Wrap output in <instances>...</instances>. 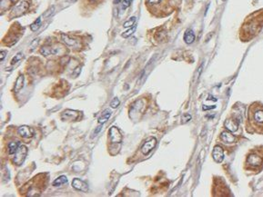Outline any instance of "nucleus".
Instances as JSON below:
<instances>
[{"mask_svg":"<svg viewBox=\"0 0 263 197\" xmlns=\"http://www.w3.org/2000/svg\"><path fill=\"white\" fill-rule=\"evenodd\" d=\"M41 22H42V19H41V17H38V18H37V19L35 20V22H34L33 24H31V26H30V29H31L33 32H36V31H37V30L39 29L40 26H41Z\"/></svg>","mask_w":263,"mask_h":197,"instance_id":"412c9836","label":"nucleus"},{"mask_svg":"<svg viewBox=\"0 0 263 197\" xmlns=\"http://www.w3.org/2000/svg\"><path fill=\"white\" fill-rule=\"evenodd\" d=\"M20 146L19 141H12L8 143V154H15L18 147Z\"/></svg>","mask_w":263,"mask_h":197,"instance_id":"f3484780","label":"nucleus"},{"mask_svg":"<svg viewBox=\"0 0 263 197\" xmlns=\"http://www.w3.org/2000/svg\"><path fill=\"white\" fill-rule=\"evenodd\" d=\"M72 186L74 189L80 191V192H84V193H87L88 192V185L83 182L82 180L78 179V178H75L72 181Z\"/></svg>","mask_w":263,"mask_h":197,"instance_id":"1a4fd4ad","label":"nucleus"},{"mask_svg":"<svg viewBox=\"0 0 263 197\" xmlns=\"http://www.w3.org/2000/svg\"><path fill=\"white\" fill-rule=\"evenodd\" d=\"M239 123L240 121L234 117V116H229V118L226 119L225 123H224V126L230 132H236L239 128Z\"/></svg>","mask_w":263,"mask_h":197,"instance_id":"6e6552de","label":"nucleus"},{"mask_svg":"<svg viewBox=\"0 0 263 197\" xmlns=\"http://www.w3.org/2000/svg\"><path fill=\"white\" fill-rule=\"evenodd\" d=\"M65 184H67V178L65 175H61V176L58 177L53 182V185L54 186H59V185H65Z\"/></svg>","mask_w":263,"mask_h":197,"instance_id":"aec40b11","label":"nucleus"},{"mask_svg":"<svg viewBox=\"0 0 263 197\" xmlns=\"http://www.w3.org/2000/svg\"><path fill=\"white\" fill-rule=\"evenodd\" d=\"M27 154V146L26 145H20L18 147V149L16 150V152L15 153V156L13 157V163L17 166L22 165V164L26 160Z\"/></svg>","mask_w":263,"mask_h":197,"instance_id":"39448f33","label":"nucleus"},{"mask_svg":"<svg viewBox=\"0 0 263 197\" xmlns=\"http://www.w3.org/2000/svg\"><path fill=\"white\" fill-rule=\"evenodd\" d=\"M263 167V146L252 149L247 155L244 168L250 171L259 172Z\"/></svg>","mask_w":263,"mask_h":197,"instance_id":"7ed1b4c3","label":"nucleus"},{"mask_svg":"<svg viewBox=\"0 0 263 197\" xmlns=\"http://www.w3.org/2000/svg\"><path fill=\"white\" fill-rule=\"evenodd\" d=\"M222 1H226V0H222Z\"/></svg>","mask_w":263,"mask_h":197,"instance_id":"473e14b6","label":"nucleus"},{"mask_svg":"<svg viewBox=\"0 0 263 197\" xmlns=\"http://www.w3.org/2000/svg\"><path fill=\"white\" fill-rule=\"evenodd\" d=\"M24 83H25V76L23 74H20L16 78V84L14 85V92H16V93L19 92L24 87Z\"/></svg>","mask_w":263,"mask_h":197,"instance_id":"2eb2a0df","label":"nucleus"},{"mask_svg":"<svg viewBox=\"0 0 263 197\" xmlns=\"http://www.w3.org/2000/svg\"><path fill=\"white\" fill-rule=\"evenodd\" d=\"M29 8V3L27 0H20L18 1L13 7L10 16L11 17H17L22 16L23 14H25Z\"/></svg>","mask_w":263,"mask_h":197,"instance_id":"20e7f679","label":"nucleus"},{"mask_svg":"<svg viewBox=\"0 0 263 197\" xmlns=\"http://www.w3.org/2000/svg\"><path fill=\"white\" fill-rule=\"evenodd\" d=\"M132 1H133V0H123L122 8H123V9H127V8L131 5Z\"/></svg>","mask_w":263,"mask_h":197,"instance_id":"a878e982","label":"nucleus"},{"mask_svg":"<svg viewBox=\"0 0 263 197\" xmlns=\"http://www.w3.org/2000/svg\"><path fill=\"white\" fill-rule=\"evenodd\" d=\"M216 106L215 105H211V106H206V105H203V110H209V109H213V108H215Z\"/></svg>","mask_w":263,"mask_h":197,"instance_id":"7c9ffc66","label":"nucleus"},{"mask_svg":"<svg viewBox=\"0 0 263 197\" xmlns=\"http://www.w3.org/2000/svg\"><path fill=\"white\" fill-rule=\"evenodd\" d=\"M109 137L111 143H120L122 142V134L116 126H112L109 129Z\"/></svg>","mask_w":263,"mask_h":197,"instance_id":"0eeeda50","label":"nucleus"},{"mask_svg":"<svg viewBox=\"0 0 263 197\" xmlns=\"http://www.w3.org/2000/svg\"><path fill=\"white\" fill-rule=\"evenodd\" d=\"M101 129H102V124H100V126H98V128H97V129L95 130V132H94V134H95V135H96V134H98Z\"/></svg>","mask_w":263,"mask_h":197,"instance_id":"c756f323","label":"nucleus"},{"mask_svg":"<svg viewBox=\"0 0 263 197\" xmlns=\"http://www.w3.org/2000/svg\"><path fill=\"white\" fill-rule=\"evenodd\" d=\"M61 38L65 42V44L67 45L68 47H76V40H75L74 38L69 37L66 35H64V34L61 35Z\"/></svg>","mask_w":263,"mask_h":197,"instance_id":"6ab92c4d","label":"nucleus"},{"mask_svg":"<svg viewBox=\"0 0 263 197\" xmlns=\"http://www.w3.org/2000/svg\"><path fill=\"white\" fill-rule=\"evenodd\" d=\"M135 31H136V26H134L130 27L129 30H127V31L123 32L121 36H122V37H124V38H128V37H130L131 35H133V34L135 33Z\"/></svg>","mask_w":263,"mask_h":197,"instance_id":"5701e85b","label":"nucleus"},{"mask_svg":"<svg viewBox=\"0 0 263 197\" xmlns=\"http://www.w3.org/2000/svg\"><path fill=\"white\" fill-rule=\"evenodd\" d=\"M18 133H19L22 137L28 139V138L33 137L35 133H34V130H33L31 127L27 126H20V127L18 128Z\"/></svg>","mask_w":263,"mask_h":197,"instance_id":"9b49d317","label":"nucleus"},{"mask_svg":"<svg viewBox=\"0 0 263 197\" xmlns=\"http://www.w3.org/2000/svg\"><path fill=\"white\" fill-rule=\"evenodd\" d=\"M77 116H78V112H76L75 110L68 109V110H66L63 112L61 118L63 121H73V120H76L77 118Z\"/></svg>","mask_w":263,"mask_h":197,"instance_id":"f8f14e48","label":"nucleus"},{"mask_svg":"<svg viewBox=\"0 0 263 197\" xmlns=\"http://www.w3.org/2000/svg\"><path fill=\"white\" fill-rule=\"evenodd\" d=\"M136 16H131L129 20H127L124 24H123V26L124 27H132L135 26V23H136Z\"/></svg>","mask_w":263,"mask_h":197,"instance_id":"4be33fe9","label":"nucleus"},{"mask_svg":"<svg viewBox=\"0 0 263 197\" xmlns=\"http://www.w3.org/2000/svg\"><path fill=\"white\" fill-rule=\"evenodd\" d=\"M53 12H54V6H53V7H50V8L44 14V16H45V17H48L49 16H51V14H52Z\"/></svg>","mask_w":263,"mask_h":197,"instance_id":"cd10ccee","label":"nucleus"},{"mask_svg":"<svg viewBox=\"0 0 263 197\" xmlns=\"http://www.w3.org/2000/svg\"><path fill=\"white\" fill-rule=\"evenodd\" d=\"M212 156H213V159L216 163H218V164L222 163V161L224 159V151H223L222 147H220L219 145H216L213 149Z\"/></svg>","mask_w":263,"mask_h":197,"instance_id":"9d476101","label":"nucleus"},{"mask_svg":"<svg viewBox=\"0 0 263 197\" xmlns=\"http://www.w3.org/2000/svg\"><path fill=\"white\" fill-rule=\"evenodd\" d=\"M248 126L251 131L263 133V105L253 103L248 111Z\"/></svg>","mask_w":263,"mask_h":197,"instance_id":"f03ea898","label":"nucleus"},{"mask_svg":"<svg viewBox=\"0 0 263 197\" xmlns=\"http://www.w3.org/2000/svg\"><path fill=\"white\" fill-rule=\"evenodd\" d=\"M120 105V101H119V98H117V97H115V98H113V100L111 101V103H110V107L111 108H113V109H116V108H118L119 107V105Z\"/></svg>","mask_w":263,"mask_h":197,"instance_id":"393cba45","label":"nucleus"},{"mask_svg":"<svg viewBox=\"0 0 263 197\" xmlns=\"http://www.w3.org/2000/svg\"><path fill=\"white\" fill-rule=\"evenodd\" d=\"M162 2V0H147V3L150 5H159Z\"/></svg>","mask_w":263,"mask_h":197,"instance_id":"bb28decb","label":"nucleus"},{"mask_svg":"<svg viewBox=\"0 0 263 197\" xmlns=\"http://www.w3.org/2000/svg\"><path fill=\"white\" fill-rule=\"evenodd\" d=\"M0 55H1V56H0V60L3 61V60L5 59V56H6V52H5V51H1V54H0Z\"/></svg>","mask_w":263,"mask_h":197,"instance_id":"c85d7f7f","label":"nucleus"},{"mask_svg":"<svg viewBox=\"0 0 263 197\" xmlns=\"http://www.w3.org/2000/svg\"><path fill=\"white\" fill-rule=\"evenodd\" d=\"M263 27V10L250 16L241 27L240 37L243 41H249L257 36Z\"/></svg>","mask_w":263,"mask_h":197,"instance_id":"f257e3e1","label":"nucleus"},{"mask_svg":"<svg viewBox=\"0 0 263 197\" xmlns=\"http://www.w3.org/2000/svg\"><path fill=\"white\" fill-rule=\"evenodd\" d=\"M23 54L22 53H18V54H16L13 58H12V60H11V65L13 66V65H15V64H16L17 62H19L22 58H23Z\"/></svg>","mask_w":263,"mask_h":197,"instance_id":"b1692460","label":"nucleus"},{"mask_svg":"<svg viewBox=\"0 0 263 197\" xmlns=\"http://www.w3.org/2000/svg\"><path fill=\"white\" fill-rule=\"evenodd\" d=\"M220 139L226 143H233L236 142V137L229 132H222L220 134Z\"/></svg>","mask_w":263,"mask_h":197,"instance_id":"ddd939ff","label":"nucleus"},{"mask_svg":"<svg viewBox=\"0 0 263 197\" xmlns=\"http://www.w3.org/2000/svg\"><path fill=\"white\" fill-rule=\"evenodd\" d=\"M40 53L41 55H43L44 57H48L49 55L51 54H57L58 53V50L53 48V47H43L41 49H40Z\"/></svg>","mask_w":263,"mask_h":197,"instance_id":"a211bd4d","label":"nucleus"},{"mask_svg":"<svg viewBox=\"0 0 263 197\" xmlns=\"http://www.w3.org/2000/svg\"><path fill=\"white\" fill-rule=\"evenodd\" d=\"M156 144H157V139L155 137H148L141 146V153L144 155H147L155 148Z\"/></svg>","mask_w":263,"mask_h":197,"instance_id":"423d86ee","label":"nucleus"},{"mask_svg":"<svg viewBox=\"0 0 263 197\" xmlns=\"http://www.w3.org/2000/svg\"><path fill=\"white\" fill-rule=\"evenodd\" d=\"M111 114H112L111 110L106 109V110L102 113V115L98 117V122L99 124H102V125H103L104 123H106V122L109 119V117L111 116Z\"/></svg>","mask_w":263,"mask_h":197,"instance_id":"dca6fc26","label":"nucleus"},{"mask_svg":"<svg viewBox=\"0 0 263 197\" xmlns=\"http://www.w3.org/2000/svg\"><path fill=\"white\" fill-rule=\"evenodd\" d=\"M195 40V34L191 29H187L184 35V41L186 44L190 45L194 42Z\"/></svg>","mask_w":263,"mask_h":197,"instance_id":"4468645a","label":"nucleus"},{"mask_svg":"<svg viewBox=\"0 0 263 197\" xmlns=\"http://www.w3.org/2000/svg\"><path fill=\"white\" fill-rule=\"evenodd\" d=\"M121 1H122V0H114V3H115V4H119V3H120Z\"/></svg>","mask_w":263,"mask_h":197,"instance_id":"2f4dec72","label":"nucleus"}]
</instances>
